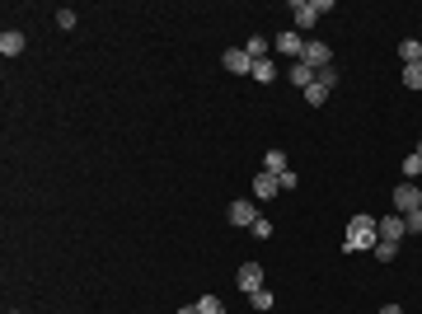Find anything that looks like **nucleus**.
<instances>
[{"label": "nucleus", "instance_id": "1", "mask_svg": "<svg viewBox=\"0 0 422 314\" xmlns=\"http://www.w3.org/2000/svg\"><path fill=\"white\" fill-rule=\"evenodd\" d=\"M380 244V230H375V220L371 216H352L347 220V239H343V249L347 253H366Z\"/></svg>", "mask_w": 422, "mask_h": 314}, {"label": "nucleus", "instance_id": "2", "mask_svg": "<svg viewBox=\"0 0 422 314\" xmlns=\"http://www.w3.org/2000/svg\"><path fill=\"white\" fill-rule=\"evenodd\" d=\"M328 10H333V0H296V5H291V19H296V33L305 38V33L314 29V19H319V15H328Z\"/></svg>", "mask_w": 422, "mask_h": 314}, {"label": "nucleus", "instance_id": "3", "mask_svg": "<svg viewBox=\"0 0 422 314\" xmlns=\"http://www.w3.org/2000/svg\"><path fill=\"white\" fill-rule=\"evenodd\" d=\"M422 206V188L418 183H399V188H394V216H413V211H418Z\"/></svg>", "mask_w": 422, "mask_h": 314}, {"label": "nucleus", "instance_id": "4", "mask_svg": "<svg viewBox=\"0 0 422 314\" xmlns=\"http://www.w3.org/2000/svg\"><path fill=\"white\" fill-rule=\"evenodd\" d=\"M300 62L310 66V71H324V66H333V48H328V43H319V38H305Z\"/></svg>", "mask_w": 422, "mask_h": 314}, {"label": "nucleus", "instance_id": "5", "mask_svg": "<svg viewBox=\"0 0 422 314\" xmlns=\"http://www.w3.org/2000/svg\"><path fill=\"white\" fill-rule=\"evenodd\" d=\"M234 286H239L244 296L263 291V267H258V263H239V272H234Z\"/></svg>", "mask_w": 422, "mask_h": 314}, {"label": "nucleus", "instance_id": "6", "mask_svg": "<svg viewBox=\"0 0 422 314\" xmlns=\"http://www.w3.org/2000/svg\"><path fill=\"white\" fill-rule=\"evenodd\" d=\"M220 66L230 71V76H253V57L244 48H230V52H220Z\"/></svg>", "mask_w": 422, "mask_h": 314}, {"label": "nucleus", "instance_id": "7", "mask_svg": "<svg viewBox=\"0 0 422 314\" xmlns=\"http://www.w3.org/2000/svg\"><path fill=\"white\" fill-rule=\"evenodd\" d=\"M225 216H230L234 230H244V225L253 230V220H258V202H230V211H225Z\"/></svg>", "mask_w": 422, "mask_h": 314}, {"label": "nucleus", "instance_id": "8", "mask_svg": "<svg viewBox=\"0 0 422 314\" xmlns=\"http://www.w3.org/2000/svg\"><path fill=\"white\" fill-rule=\"evenodd\" d=\"M375 230H380V239H385V244H399V239L408 235L404 216H385V220H375Z\"/></svg>", "mask_w": 422, "mask_h": 314}, {"label": "nucleus", "instance_id": "9", "mask_svg": "<svg viewBox=\"0 0 422 314\" xmlns=\"http://www.w3.org/2000/svg\"><path fill=\"white\" fill-rule=\"evenodd\" d=\"M277 192H281V183L272 173H258V178H253V202H272Z\"/></svg>", "mask_w": 422, "mask_h": 314}, {"label": "nucleus", "instance_id": "10", "mask_svg": "<svg viewBox=\"0 0 422 314\" xmlns=\"http://www.w3.org/2000/svg\"><path fill=\"white\" fill-rule=\"evenodd\" d=\"M277 52H286V57H296V62H300V52H305V38H300L296 29L277 33Z\"/></svg>", "mask_w": 422, "mask_h": 314}, {"label": "nucleus", "instance_id": "11", "mask_svg": "<svg viewBox=\"0 0 422 314\" xmlns=\"http://www.w3.org/2000/svg\"><path fill=\"white\" fill-rule=\"evenodd\" d=\"M0 52H5V57H19V52H24V33L5 29V33H0Z\"/></svg>", "mask_w": 422, "mask_h": 314}, {"label": "nucleus", "instance_id": "12", "mask_svg": "<svg viewBox=\"0 0 422 314\" xmlns=\"http://www.w3.org/2000/svg\"><path fill=\"white\" fill-rule=\"evenodd\" d=\"M399 57H404V66H422V43L418 38H404L399 43Z\"/></svg>", "mask_w": 422, "mask_h": 314}, {"label": "nucleus", "instance_id": "13", "mask_svg": "<svg viewBox=\"0 0 422 314\" xmlns=\"http://www.w3.org/2000/svg\"><path fill=\"white\" fill-rule=\"evenodd\" d=\"M263 173L281 178V173H286V150H267V155H263Z\"/></svg>", "mask_w": 422, "mask_h": 314}, {"label": "nucleus", "instance_id": "14", "mask_svg": "<svg viewBox=\"0 0 422 314\" xmlns=\"http://www.w3.org/2000/svg\"><path fill=\"white\" fill-rule=\"evenodd\" d=\"M291 85H296V90H310V85H314V71L305 62H296V66H291Z\"/></svg>", "mask_w": 422, "mask_h": 314}, {"label": "nucleus", "instance_id": "15", "mask_svg": "<svg viewBox=\"0 0 422 314\" xmlns=\"http://www.w3.org/2000/svg\"><path fill=\"white\" fill-rule=\"evenodd\" d=\"M244 52H249L253 62H267V38H263V33H253L249 43H244Z\"/></svg>", "mask_w": 422, "mask_h": 314}, {"label": "nucleus", "instance_id": "16", "mask_svg": "<svg viewBox=\"0 0 422 314\" xmlns=\"http://www.w3.org/2000/svg\"><path fill=\"white\" fill-rule=\"evenodd\" d=\"M197 314H225V300L220 296H202L197 300Z\"/></svg>", "mask_w": 422, "mask_h": 314}, {"label": "nucleus", "instance_id": "17", "mask_svg": "<svg viewBox=\"0 0 422 314\" xmlns=\"http://www.w3.org/2000/svg\"><path fill=\"white\" fill-rule=\"evenodd\" d=\"M253 80H277V66H272V57H267V62H253Z\"/></svg>", "mask_w": 422, "mask_h": 314}, {"label": "nucleus", "instance_id": "18", "mask_svg": "<svg viewBox=\"0 0 422 314\" xmlns=\"http://www.w3.org/2000/svg\"><path fill=\"white\" fill-rule=\"evenodd\" d=\"M418 173H422V155L413 150V155L404 159V178H408V183H418Z\"/></svg>", "mask_w": 422, "mask_h": 314}, {"label": "nucleus", "instance_id": "19", "mask_svg": "<svg viewBox=\"0 0 422 314\" xmlns=\"http://www.w3.org/2000/svg\"><path fill=\"white\" fill-rule=\"evenodd\" d=\"M324 99H328V90H324V85H319V80H314L310 90H305V104H310V108H319Z\"/></svg>", "mask_w": 422, "mask_h": 314}, {"label": "nucleus", "instance_id": "20", "mask_svg": "<svg viewBox=\"0 0 422 314\" xmlns=\"http://www.w3.org/2000/svg\"><path fill=\"white\" fill-rule=\"evenodd\" d=\"M404 90H422V66H404Z\"/></svg>", "mask_w": 422, "mask_h": 314}, {"label": "nucleus", "instance_id": "21", "mask_svg": "<svg viewBox=\"0 0 422 314\" xmlns=\"http://www.w3.org/2000/svg\"><path fill=\"white\" fill-rule=\"evenodd\" d=\"M249 305H253V310H272V291H267V286H263V291H253Z\"/></svg>", "mask_w": 422, "mask_h": 314}, {"label": "nucleus", "instance_id": "22", "mask_svg": "<svg viewBox=\"0 0 422 314\" xmlns=\"http://www.w3.org/2000/svg\"><path fill=\"white\" fill-rule=\"evenodd\" d=\"M375 258H380V263H390V258H394V253H399V244H385V239H380V244H375Z\"/></svg>", "mask_w": 422, "mask_h": 314}, {"label": "nucleus", "instance_id": "23", "mask_svg": "<svg viewBox=\"0 0 422 314\" xmlns=\"http://www.w3.org/2000/svg\"><path fill=\"white\" fill-rule=\"evenodd\" d=\"M314 80H319L324 90H333V85H338V71H333V66H324V71H314Z\"/></svg>", "mask_w": 422, "mask_h": 314}, {"label": "nucleus", "instance_id": "24", "mask_svg": "<svg viewBox=\"0 0 422 314\" xmlns=\"http://www.w3.org/2000/svg\"><path fill=\"white\" fill-rule=\"evenodd\" d=\"M404 225H408V235H422V206L413 211V216H404Z\"/></svg>", "mask_w": 422, "mask_h": 314}, {"label": "nucleus", "instance_id": "25", "mask_svg": "<svg viewBox=\"0 0 422 314\" xmlns=\"http://www.w3.org/2000/svg\"><path fill=\"white\" fill-rule=\"evenodd\" d=\"M253 235H258V239H267V235H272V220H263V216H258V220H253Z\"/></svg>", "mask_w": 422, "mask_h": 314}, {"label": "nucleus", "instance_id": "26", "mask_svg": "<svg viewBox=\"0 0 422 314\" xmlns=\"http://www.w3.org/2000/svg\"><path fill=\"white\" fill-rule=\"evenodd\" d=\"M57 24L62 29H76V10H57Z\"/></svg>", "mask_w": 422, "mask_h": 314}, {"label": "nucleus", "instance_id": "27", "mask_svg": "<svg viewBox=\"0 0 422 314\" xmlns=\"http://www.w3.org/2000/svg\"><path fill=\"white\" fill-rule=\"evenodd\" d=\"M174 314H197V305H183V310H174Z\"/></svg>", "mask_w": 422, "mask_h": 314}, {"label": "nucleus", "instance_id": "28", "mask_svg": "<svg viewBox=\"0 0 422 314\" xmlns=\"http://www.w3.org/2000/svg\"><path fill=\"white\" fill-rule=\"evenodd\" d=\"M380 314H404V310H399V305H385V310H380Z\"/></svg>", "mask_w": 422, "mask_h": 314}, {"label": "nucleus", "instance_id": "29", "mask_svg": "<svg viewBox=\"0 0 422 314\" xmlns=\"http://www.w3.org/2000/svg\"><path fill=\"white\" fill-rule=\"evenodd\" d=\"M418 155H422V141H418Z\"/></svg>", "mask_w": 422, "mask_h": 314}]
</instances>
